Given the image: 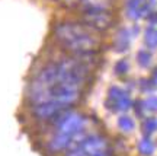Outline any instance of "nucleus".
<instances>
[{
    "label": "nucleus",
    "instance_id": "1",
    "mask_svg": "<svg viewBox=\"0 0 157 156\" xmlns=\"http://www.w3.org/2000/svg\"><path fill=\"white\" fill-rule=\"evenodd\" d=\"M57 41L74 54H90L99 47V38L86 25L78 22H61L54 28Z\"/></svg>",
    "mask_w": 157,
    "mask_h": 156
},
{
    "label": "nucleus",
    "instance_id": "2",
    "mask_svg": "<svg viewBox=\"0 0 157 156\" xmlns=\"http://www.w3.org/2000/svg\"><path fill=\"white\" fill-rule=\"evenodd\" d=\"M56 120L57 127H58V134L67 136L70 139H73V143L76 137L82 133V130L84 127L86 118L84 115L78 114V112H67V114H58Z\"/></svg>",
    "mask_w": 157,
    "mask_h": 156
},
{
    "label": "nucleus",
    "instance_id": "3",
    "mask_svg": "<svg viewBox=\"0 0 157 156\" xmlns=\"http://www.w3.org/2000/svg\"><path fill=\"white\" fill-rule=\"evenodd\" d=\"M82 23L92 31H106L113 23L111 10H83Z\"/></svg>",
    "mask_w": 157,
    "mask_h": 156
},
{
    "label": "nucleus",
    "instance_id": "4",
    "mask_svg": "<svg viewBox=\"0 0 157 156\" xmlns=\"http://www.w3.org/2000/svg\"><path fill=\"white\" fill-rule=\"evenodd\" d=\"M78 149L83 152L86 156H98L101 153H103V152H106L108 140L103 136L93 134V136H89V137H84L80 142Z\"/></svg>",
    "mask_w": 157,
    "mask_h": 156
},
{
    "label": "nucleus",
    "instance_id": "5",
    "mask_svg": "<svg viewBox=\"0 0 157 156\" xmlns=\"http://www.w3.org/2000/svg\"><path fill=\"white\" fill-rule=\"evenodd\" d=\"M108 108H111L112 111H127L131 106V99L129 95L122 90L118 86H112L108 90V101H106Z\"/></svg>",
    "mask_w": 157,
    "mask_h": 156
},
{
    "label": "nucleus",
    "instance_id": "6",
    "mask_svg": "<svg viewBox=\"0 0 157 156\" xmlns=\"http://www.w3.org/2000/svg\"><path fill=\"white\" fill-rule=\"evenodd\" d=\"M64 108H66V106L61 105V104H58V102L48 101V102H42V104L35 105L34 115L36 118H39V120H50V118L57 117Z\"/></svg>",
    "mask_w": 157,
    "mask_h": 156
},
{
    "label": "nucleus",
    "instance_id": "7",
    "mask_svg": "<svg viewBox=\"0 0 157 156\" xmlns=\"http://www.w3.org/2000/svg\"><path fill=\"white\" fill-rule=\"evenodd\" d=\"M115 0H80L83 10H111Z\"/></svg>",
    "mask_w": 157,
    "mask_h": 156
},
{
    "label": "nucleus",
    "instance_id": "8",
    "mask_svg": "<svg viewBox=\"0 0 157 156\" xmlns=\"http://www.w3.org/2000/svg\"><path fill=\"white\" fill-rule=\"evenodd\" d=\"M70 146H73V139H70V137H67V136H63V134L57 133L56 136L51 139L48 147L54 152H60V150H63V149L70 147Z\"/></svg>",
    "mask_w": 157,
    "mask_h": 156
},
{
    "label": "nucleus",
    "instance_id": "9",
    "mask_svg": "<svg viewBox=\"0 0 157 156\" xmlns=\"http://www.w3.org/2000/svg\"><path fill=\"white\" fill-rule=\"evenodd\" d=\"M129 32L127 29H121L119 32L115 35V39H113V48L117 51H127L129 47Z\"/></svg>",
    "mask_w": 157,
    "mask_h": 156
},
{
    "label": "nucleus",
    "instance_id": "10",
    "mask_svg": "<svg viewBox=\"0 0 157 156\" xmlns=\"http://www.w3.org/2000/svg\"><path fill=\"white\" fill-rule=\"evenodd\" d=\"M144 42L150 50L157 48V29L156 28H148L144 32Z\"/></svg>",
    "mask_w": 157,
    "mask_h": 156
},
{
    "label": "nucleus",
    "instance_id": "11",
    "mask_svg": "<svg viewBox=\"0 0 157 156\" xmlns=\"http://www.w3.org/2000/svg\"><path fill=\"white\" fill-rule=\"evenodd\" d=\"M138 150L143 156H151L153 152H154V145H153V142L150 139H143L138 143Z\"/></svg>",
    "mask_w": 157,
    "mask_h": 156
},
{
    "label": "nucleus",
    "instance_id": "12",
    "mask_svg": "<svg viewBox=\"0 0 157 156\" xmlns=\"http://www.w3.org/2000/svg\"><path fill=\"white\" fill-rule=\"evenodd\" d=\"M118 126H119V128L122 130L124 133H131L135 128L134 120L131 117H127V115H124V117H121L118 120Z\"/></svg>",
    "mask_w": 157,
    "mask_h": 156
},
{
    "label": "nucleus",
    "instance_id": "13",
    "mask_svg": "<svg viewBox=\"0 0 157 156\" xmlns=\"http://www.w3.org/2000/svg\"><path fill=\"white\" fill-rule=\"evenodd\" d=\"M143 131H144L146 136H150L154 131H157V118H154V117L146 118L144 123H143Z\"/></svg>",
    "mask_w": 157,
    "mask_h": 156
},
{
    "label": "nucleus",
    "instance_id": "14",
    "mask_svg": "<svg viewBox=\"0 0 157 156\" xmlns=\"http://www.w3.org/2000/svg\"><path fill=\"white\" fill-rule=\"evenodd\" d=\"M137 62H138L140 66L147 67L150 63H151V54H150L147 50H140L138 54H137Z\"/></svg>",
    "mask_w": 157,
    "mask_h": 156
},
{
    "label": "nucleus",
    "instance_id": "15",
    "mask_svg": "<svg viewBox=\"0 0 157 156\" xmlns=\"http://www.w3.org/2000/svg\"><path fill=\"white\" fill-rule=\"evenodd\" d=\"M143 110L150 112H156L157 111V96H150L143 102Z\"/></svg>",
    "mask_w": 157,
    "mask_h": 156
},
{
    "label": "nucleus",
    "instance_id": "16",
    "mask_svg": "<svg viewBox=\"0 0 157 156\" xmlns=\"http://www.w3.org/2000/svg\"><path fill=\"white\" fill-rule=\"evenodd\" d=\"M113 70H115L117 74H125V73L129 70V63L127 62V60H119V62L115 64Z\"/></svg>",
    "mask_w": 157,
    "mask_h": 156
},
{
    "label": "nucleus",
    "instance_id": "17",
    "mask_svg": "<svg viewBox=\"0 0 157 156\" xmlns=\"http://www.w3.org/2000/svg\"><path fill=\"white\" fill-rule=\"evenodd\" d=\"M157 80L156 79H147V80H143V89L144 90H153L156 88Z\"/></svg>",
    "mask_w": 157,
    "mask_h": 156
},
{
    "label": "nucleus",
    "instance_id": "18",
    "mask_svg": "<svg viewBox=\"0 0 157 156\" xmlns=\"http://www.w3.org/2000/svg\"><path fill=\"white\" fill-rule=\"evenodd\" d=\"M61 5H64L66 7H74V6L80 5V0H60Z\"/></svg>",
    "mask_w": 157,
    "mask_h": 156
},
{
    "label": "nucleus",
    "instance_id": "19",
    "mask_svg": "<svg viewBox=\"0 0 157 156\" xmlns=\"http://www.w3.org/2000/svg\"><path fill=\"white\" fill-rule=\"evenodd\" d=\"M66 156H86L83 153V152L80 150V149H78V147H76V149H74V150H71V152H68L67 155Z\"/></svg>",
    "mask_w": 157,
    "mask_h": 156
},
{
    "label": "nucleus",
    "instance_id": "20",
    "mask_svg": "<svg viewBox=\"0 0 157 156\" xmlns=\"http://www.w3.org/2000/svg\"><path fill=\"white\" fill-rule=\"evenodd\" d=\"M153 79H156L157 80V66L154 67V70H153Z\"/></svg>",
    "mask_w": 157,
    "mask_h": 156
},
{
    "label": "nucleus",
    "instance_id": "21",
    "mask_svg": "<svg viewBox=\"0 0 157 156\" xmlns=\"http://www.w3.org/2000/svg\"><path fill=\"white\" fill-rule=\"evenodd\" d=\"M98 156H112V155H111V153H109V152H103V153H101V155H98Z\"/></svg>",
    "mask_w": 157,
    "mask_h": 156
}]
</instances>
